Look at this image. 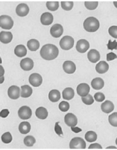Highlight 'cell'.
<instances>
[{"mask_svg": "<svg viewBox=\"0 0 117 150\" xmlns=\"http://www.w3.org/2000/svg\"><path fill=\"white\" fill-rule=\"evenodd\" d=\"M20 66L24 71H29L33 68V61L29 58H24L21 61Z\"/></svg>", "mask_w": 117, "mask_h": 150, "instance_id": "12", "label": "cell"}, {"mask_svg": "<svg viewBox=\"0 0 117 150\" xmlns=\"http://www.w3.org/2000/svg\"><path fill=\"white\" fill-rule=\"evenodd\" d=\"M64 28L59 24H56L52 26L50 29V34L54 38H59L62 35Z\"/></svg>", "mask_w": 117, "mask_h": 150, "instance_id": "9", "label": "cell"}, {"mask_svg": "<svg viewBox=\"0 0 117 150\" xmlns=\"http://www.w3.org/2000/svg\"><path fill=\"white\" fill-rule=\"evenodd\" d=\"M32 94V89L30 86L25 85L21 86V97L24 98L30 97Z\"/></svg>", "mask_w": 117, "mask_h": 150, "instance_id": "27", "label": "cell"}, {"mask_svg": "<svg viewBox=\"0 0 117 150\" xmlns=\"http://www.w3.org/2000/svg\"><path fill=\"white\" fill-rule=\"evenodd\" d=\"M85 139L88 142H94L97 139V135L94 131H88L85 134Z\"/></svg>", "mask_w": 117, "mask_h": 150, "instance_id": "29", "label": "cell"}, {"mask_svg": "<svg viewBox=\"0 0 117 150\" xmlns=\"http://www.w3.org/2000/svg\"><path fill=\"white\" fill-rule=\"evenodd\" d=\"M91 85L93 88L95 90H100L104 86V82L101 78H96L93 79L91 82Z\"/></svg>", "mask_w": 117, "mask_h": 150, "instance_id": "21", "label": "cell"}, {"mask_svg": "<svg viewBox=\"0 0 117 150\" xmlns=\"http://www.w3.org/2000/svg\"><path fill=\"white\" fill-rule=\"evenodd\" d=\"M107 47L108 49L111 50V51L113 50H117V42L116 40L113 42H111V40H109L108 43L107 44Z\"/></svg>", "mask_w": 117, "mask_h": 150, "instance_id": "40", "label": "cell"}, {"mask_svg": "<svg viewBox=\"0 0 117 150\" xmlns=\"http://www.w3.org/2000/svg\"><path fill=\"white\" fill-rule=\"evenodd\" d=\"M55 131L56 133L60 136L63 135L62 128L59 125V122H56L55 125Z\"/></svg>", "mask_w": 117, "mask_h": 150, "instance_id": "41", "label": "cell"}, {"mask_svg": "<svg viewBox=\"0 0 117 150\" xmlns=\"http://www.w3.org/2000/svg\"><path fill=\"white\" fill-rule=\"evenodd\" d=\"M71 130L75 133H79L82 131V129H80L79 128H78V127H71Z\"/></svg>", "mask_w": 117, "mask_h": 150, "instance_id": "45", "label": "cell"}, {"mask_svg": "<svg viewBox=\"0 0 117 150\" xmlns=\"http://www.w3.org/2000/svg\"><path fill=\"white\" fill-rule=\"evenodd\" d=\"M108 122L112 126L117 127V112H114L109 115Z\"/></svg>", "mask_w": 117, "mask_h": 150, "instance_id": "35", "label": "cell"}, {"mask_svg": "<svg viewBox=\"0 0 117 150\" xmlns=\"http://www.w3.org/2000/svg\"><path fill=\"white\" fill-rule=\"evenodd\" d=\"M9 114V111L8 110V109H3L2 110L1 112H0V116L1 117L3 118H5L6 117L8 116V115Z\"/></svg>", "mask_w": 117, "mask_h": 150, "instance_id": "43", "label": "cell"}, {"mask_svg": "<svg viewBox=\"0 0 117 150\" xmlns=\"http://www.w3.org/2000/svg\"><path fill=\"white\" fill-rule=\"evenodd\" d=\"M27 50L24 45H20L16 46L14 49V54L18 57H23L27 55Z\"/></svg>", "mask_w": 117, "mask_h": 150, "instance_id": "22", "label": "cell"}, {"mask_svg": "<svg viewBox=\"0 0 117 150\" xmlns=\"http://www.w3.org/2000/svg\"><path fill=\"white\" fill-rule=\"evenodd\" d=\"M18 130L21 133L23 134H26L29 132L31 130V125L28 122H23L18 126Z\"/></svg>", "mask_w": 117, "mask_h": 150, "instance_id": "24", "label": "cell"}, {"mask_svg": "<svg viewBox=\"0 0 117 150\" xmlns=\"http://www.w3.org/2000/svg\"><path fill=\"white\" fill-rule=\"evenodd\" d=\"M69 148L71 149H85L86 143L84 139L81 137H74L69 142Z\"/></svg>", "mask_w": 117, "mask_h": 150, "instance_id": "5", "label": "cell"}, {"mask_svg": "<svg viewBox=\"0 0 117 150\" xmlns=\"http://www.w3.org/2000/svg\"><path fill=\"white\" fill-rule=\"evenodd\" d=\"M46 6L48 10L54 11L59 8V2L58 1H48L46 3Z\"/></svg>", "mask_w": 117, "mask_h": 150, "instance_id": "30", "label": "cell"}, {"mask_svg": "<svg viewBox=\"0 0 117 150\" xmlns=\"http://www.w3.org/2000/svg\"><path fill=\"white\" fill-rule=\"evenodd\" d=\"M74 3L72 1H62L61 6L63 9L66 11H69L73 7Z\"/></svg>", "mask_w": 117, "mask_h": 150, "instance_id": "33", "label": "cell"}, {"mask_svg": "<svg viewBox=\"0 0 117 150\" xmlns=\"http://www.w3.org/2000/svg\"><path fill=\"white\" fill-rule=\"evenodd\" d=\"M69 108V103L66 101H62L59 104V109L62 112H67Z\"/></svg>", "mask_w": 117, "mask_h": 150, "instance_id": "37", "label": "cell"}, {"mask_svg": "<svg viewBox=\"0 0 117 150\" xmlns=\"http://www.w3.org/2000/svg\"><path fill=\"white\" fill-rule=\"evenodd\" d=\"M116 58H117V55L113 52H111L107 54V56H106V60L108 61L113 60Z\"/></svg>", "mask_w": 117, "mask_h": 150, "instance_id": "42", "label": "cell"}, {"mask_svg": "<svg viewBox=\"0 0 117 150\" xmlns=\"http://www.w3.org/2000/svg\"><path fill=\"white\" fill-rule=\"evenodd\" d=\"M87 58L91 63H96L100 59L99 52L95 49L91 50L87 53Z\"/></svg>", "mask_w": 117, "mask_h": 150, "instance_id": "17", "label": "cell"}, {"mask_svg": "<svg viewBox=\"0 0 117 150\" xmlns=\"http://www.w3.org/2000/svg\"><path fill=\"white\" fill-rule=\"evenodd\" d=\"M8 95L10 99L12 100H16L20 97V89L19 87L12 85L10 86L8 90Z\"/></svg>", "mask_w": 117, "mask_h": 150, "instance_id": "14", "label": "cell"}, {"mask_svg": "<svg viewBox=\"0 0 117 150\" xmlns=\"http://www.w3.org/2000/svg\"><path fill=\"white\" fill-rule=\"evenodd\" d=\"M18 115L20 119L26 120L30 119L32 116V110L27 106L21 107L18 111Z\"/></svg>", "mask_w": 117, "mask_h": 150, "instance_id": "6", "label": "cell"}, {"mask_svg": "<svg viewBox=\"0 0 117 150\" xmlns=\"http://www.w3.org/2000/svg\"><path fill=\"white\" fill-rule=\"evenodd\" d=\"M84 29L89 32L97 31L100 27L99 21L94 17H89L84 21Z\"/></svg>", "mask_w": 117, "mask_h": 150, "instance_id": "2", "label": "cell"}, {"mask_svg": "<svg viewBox=\"0 0 117 150\" xmlns=\"http://www.w3.org/2000/svg\"><path fill=\"white\" fill-rule=\"evenodd\" d=\"M14 22L9 16L3 15L0 16V26L5 30H10L13 26Z\"/></svg>", "mask_w": 117, "mask_h": 150, "instance_id": "4", "label": "cell"}, {"mask_svg": "<svg viewBox=\"0 0 117 150\" xmlns=\"http://www.w3.org/2000/svg\"><path fill=\"white\" fill-rule=\"evenodd\" d=\"M84 5L87 9L90 10H95L97 8L98 5L97 1H85Z\"/></svg>", "mask_w": 117, "mask_h": 150, "instance_id": "32", "label": "cell"}, {"mask_svg": "<svg viewBox=\"0 0 117 150\" xmlns=\"http://www.w3.org/2000/svg\"><path fill=\"white\" fill-rule=\"evenodd\" d=\"M59 54V50L56 45L52 44L44 45L40 51V55L44 59L52 60L57 57Z\"/></svg>", "mask_w": 117, "mask_h": 150, "instance_id": "1", "label": "cell"}, {"mask_svg": "<svg viewBox=\"0 0 117 150\" xmlns=\"http://www.w3.org/2000/svg\"><path fill=\"white\" fill-rule=\"evenodd\" d=\"M94 99L97 102H101L105 100V97L103 93L98 92V93H96L94 95Z\"/></svg>", "mask_w": 117, "mask_h": 150, "instance_id": "39", "label": "cell"}, {"mask_svg": "<svg viewBox=\"0 0 117 150\" xmlns=\"http://www.w3.org/2000/svg\"><path fill=\"white\" fill-rule=\"evenodd\" d=\"M89 149H102V147L99 144H91L89 147Z\"/></svg>", "mask_w": 117, "mask_h": 150, "instance_id": "44", "label": "cell"}, {"mask_svg": "<svg viewBox=\"0 0 117 150\" xmlns=\"http://www.w3.org/2000/svg\"><path fill=\"white\" fill-rule=\"evenodd\" d=\"M36 140L33 136L29 135L26 136L24 139V144L27 146H32L35 143Z\"/></svg>", "mask_w": 117, "mask_h": 150, "instance_id": "31", "label": "cell"}, {"mask_svg": "<svg viewBox=\"0 0 117 150\" xmlns=\"http://www.w3.org/2000/svg\"><path fill=\"white\" fill-rule=\"evenodd\" d=\"M61 98L60 91L56 89H53L49 93V99L52 102H57Z\"/></svg>", "mask_w": 117, "mask_h": 150, "instance_id": "26", "label": "cell"}, {"mask_svg": "<svg viewBox=\"0 0 117 150\" xmlns=\"http://www.w3.org/2000/svg\"><path fill=\"white\" fill-rule=\"evenodd\" d=\"M108 33L111 37L117 39V26H111L108 29Z\"/></svg>", "mask_w": 117, "mask_h": 150, "instance_id": "38", "label": "cell"}, {"mask_svg": "<svg viewBox=\"0 0 117 150\" xmlns=\"http://www.w3.org/2000/svg\"><path fill=\"white\" fill-rule=\"evenodd\" d=\"M27 47L31 51H36L40 48V44L38 40L31 39L27 42Z\"/></svg>", "mask_w": 117, "mask_h": 150, "instance_id": "28", "label": "cell"}, {"mask_svg": "<svg viewBox=\"0 0 117 150\" xmlns=\"http://www.w3.org/2000/svg\"><path fill=\"white\" fill-rule=\"evenodd\" d=\"M29 12V8L28 5L25 3H21L18 5L16 8V13L18 16L24 17L27 16Z\"/></svg>", "mask_w": 117, "mask_h": 150, "instance_id": "13", "label": "cell"}, {"mask_svg": "<svg viewBox=\"0 0 117 150\" xmlns=\"http://www.w3.org/2000/svg\"><path fill=\"white\" fill-rule=\"evenodd\" d=\"M4 69L3 67H2V66L1 65V76L2 77L3 75H4Z\"/></svg>", "mask_w": 117, "mask_h": 150, "instance_id": "46", "label": "cell"}, {"mask_svg": "<svg viewBox=\"0 0 117 150\" xmlns=\"http://www.w3.org/2000/svg\"><path fill=\"white\" fill-rule=\"evenodd\" d=\"M40 22L43 25L49 26L53 22V16L50 12H45L40 17Z\"/></svg>", "mask_w": 117, "mask_h": 150, "instance_id": "16", "label": "cell"}, {"mask_svg": "<svg viewBox=\"0 0 117 150\" xmlns=\"http://www.w3.org/2000/svg\"><path fill=\"white\" fill-rule=\"evenodd\" d=\"M109 69V65L105 61H101L96 66V70L98 73L100 74L106 73Z\"/></svg>", "mask_w": 117, "mask_h": 150, "instance_id": "19", "label": "cell"}, {"mask_svg": "<svg viewBox=\"0 0 117 150\" xmlns=\"http://www.w3.org/2000/svg\"><path fill=\"white\" fill-rule=\"evenodd\" d=\"M65 122L69 127H75L77 124V118L73 113H68L65 117Z\"/></svg>", "mask_w": 117, "mask_h": 150, "instance_id": "10", "label": "cell"}, {"mask_svg": "<svg viewBox=\"0 0 117 150\" xmlns=\"http://www.w3.org/2000/svg\"><path fill=\"white\" fill-rule=\"evenodd\" d=\"M74 95V91L71 87H67L62 91V97L64 100H71L73 98Z\"/></svg>", "mask_w": 117, "mask_h": 150, "instance_id": "25", "label": "cell"}, {"mask_svg": "<svg viewBox=\"0 0 117 150\" xmlns=\"http://www.w3.org/2000/svg\"><path fill=\"white\" fill-rule=\"evenodd\" d=\"M29 81L30 84L33 87H38L42 84L43 78L39 74L33 73L30 75Z\"/></svg>", "mask_w": 117, "mask_h": 150, "instance_id": "7", "label": "cell"}, {"mask_svg": "<svg viewBox=\"0 0 117 150\" xmlns=\"http://www.w3.org/2000/svg\"><path fill=\"white\" fill-rule=\"evenodd\" d=\"M74 40L69 36H65L62 38L60 41V47L64 50H69L73 47Z\"/></svg>", "mask_w": 117, "mask_h": 150, "instance_id": "3", "label": "cell"}, {"mask_svg": "<svg viewBox=\"0 0 117 150\" xmlns=\"http://www.w3.org/2000/svg\"><path fill=\"white\" fill-rule=\"evenodd\" d=\"M35 115L38 119L45 120L48 116V111L45 108L40 107L36 110Z\"/></svg>", "mask_w": 117, "mask_h": 150, "instance_id": "23", "label": "cell"}, {"mask_svg": "<svg viewBox=\"0 0 117 150\" xmlns=\"http://www.w3.org/2000/svg\"><path fill=\"white\" fill-rule=\"evenodd\" d=\"M63 69L66 73L72 74L75 72L76 67L75 63L71 61H66L62 65Z\"/></svg>", "mask_w": 117, "mask_h": 150, "instance_id": "15", "label": "cell"}, {"mask_svg": "<svg viewBox=\"0 0 117 150\" xmlns=\"http://www.w3.org/2000/svg\"><path fill=\"white\" fill-rule=\"evenodd\" d=\"M114 108L115 107L113 103H112L111 101H108V100L105 101L101 104V110L103 112L107 114L113 111Z\"/></svg>", "mask_w": 117, "mask_h": 150, "instance_id": "20", "label": "cell"}, {"mask_svg": "<svg viewBox=\"0 0 117 150\" xmlns=\"http://www.w3.org/2000/svg\"><path fill=\"white\" fill-rule=\"evenodd\" d=\"M82 100L83 103L87 105H91L94 102L93 97L91 95H87L86 97H82Z\"/></svg>", "mask_w": 117, "mask_h": 150, "instance_id": "36", "label": "cell"}, {"mask_svg": "<svg viewBox=\"0 0 117 150\" xmlns=\"http://www.w3.org/2000/svg\"><path fill=\"white\" fill-rule=\"evenodd\" d=\"M106 149H117V148L114 146H108L106 148Z\"/></svg>", "mask_w": 117, "mask_h": 150, "instance_id": "47", "label": "cell"}, {"mask_svg": "<svg viewBox=\"0 0 117 150\" xmlns=\"http://www.w3.org/2000/svg\"><path fill=\"white\" fill-rule=\"evenodd\" d=\"M116 144L117 145V139H116Z\"/></svg>", "mask_w": 117, "mask_h": 150, "instance_id": "49", "label": "cell"}, {"mask_svg": "<svg viewBox=\"0 0 117 150\" xmlns=\"http://www.w3.org/2000/svg\"><path fill=\"white\" fill-rule=\"evenodd\" d=\"M90 91L89 85L87 83H81L78 85L77 93L78 95L82 97H86L89 95Z\"/></svg>", "mask_w": 117, "mask_h": 150, "instance_id": "11", "label": "cell"}, {"mask_svg": "<svg viewBox=\"0 0 117 150\" xmlns=\"http://www.w3.org/2000/svg\"><path fill=\"white\" fill-rule=\"evenodd\" d=\"M13 38L11 32H10L2 31L0 33V41L3 44H8L12 41Z\"/></svg>", "mask_w": 117, "mask_h": 150, "instance_id": "18", "label": "cell"}, {"mask_svg": "<svg viewBox=\"0 0 117 150\" xmlns=\"http://www.w3.org/2000/svg\"><path fill=\"white\" fill-rule=\"evenodd\" d=\"M113 3L114 6H115L117 8V1H114Z\"/></svg>", "mask_w": 117, "mask_h": 150, "instance_id": "48", "label": "cell"}, {"mask_svg": "<svg viewBox=\"0 0 117 150\" xmlns=\"http://www.w3.org/2000/svg\"><path fill=\"white\" fill-rule=\"evenodd\" d=\"M1 139L2 142H4V144H9L12 140V135L10 132H7L2 135Z\"/></svg>", "mask_w": 117, "mask_h": 150, "instance_id": "34", "label": "cell"}, {"mask_svg": "<svg viewBox=\"0 0 117 150\" xmlns=\"http://www.w3.org/2000/svg\"><path fill=\"white\" fill-rule=\"evenodd\" d=\"M89 48V44L87 40L82 39L78 41L76 46V50L80 53H84Z\"/></svg>", "mask_w": 117, "mask_h": 150, "instance_id": "8", "label": "cell"}]
</instances>
